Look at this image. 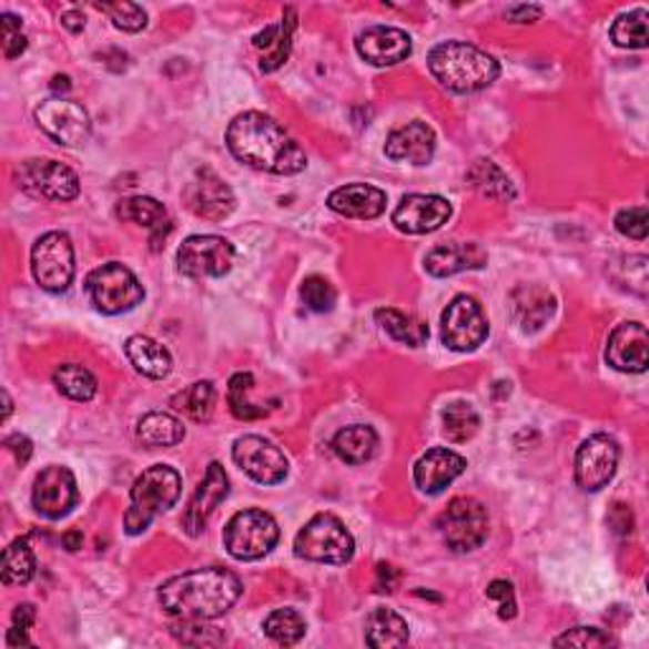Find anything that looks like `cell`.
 Returning a JSON list of instances; mask_svg holds the SVG:
<instances>
[{"instance_id":"cell-8","label":"cell","mask_w":649,"mask_h":649,"mask_svg":"<svg viewBox=\"0 0 649 649\" xmlns=\"http://www.w3.org/2000/svg\"><path fill=\"white\" fill-rule=\"evenodd\" d=\"M74 244L64 231H49L31 249V272L41 290L64 292L74 282Z\"/></svg>"},{"instance_id":"cell-27","label":"cell","mask_w":649,"mask_h":649,"mask_svg":"<svg viewBox=\"0 0 649 649\" xmlns=\"http://www.w3.org/2000/svg\"><path fill=\"white\" fill-rule=\"evenodd\" d=\"M513 317L523 331H540L556 313V297L540 284H520L510 297Z\"/></svg>"},{"instance_id":"cell-24","label":"cell","mask_w":649,"mask_h":649,"mask_svg":"<svg viewBox=\"0 0 649 649\" xmlns=\"http://www.w3.org/2000/svg\"><path fill=\"white\" fill-rule=\"evenodd\" d=\"M327 209L345 219L371 221L386 211V193L368 183H351L327 195Z\"/></svg>"},{"instance_id":"cell-52","label":"cell","mask_w":649,"mask_h":649,"mask_svg":"<svg viewBox=\"0 0 649 649\" xmlns=\"http://www.w3.org/2000/svg\"><path fill=\"white\" fill-rule=\"evenodd\" d=\"M36 621V607L33 604H18L16 611H13V627H21L29 632Z\"/></svg>"},{"instance_id":"cell-42","label":"cell","mask_w":649,"mask_h":649,"mask_svg":"<svg viewBox=\"0 0 649 649\" xmlns=\"http://www.w3.org/2000/svg\"><path fill=\"white\" fill-rule=\"evenodd\" d=\"M171 635L178 639V642L191 645V647H216L226 642V637L221 635L219 629L206 627V621H195V619H178L171 627Z\"/></svg>"},{"instance_id":"cell-39","label":"cell","mask_w":649,"mask_h":649,"mask_svg":"<svg viewBox=\"0 0 649 649\" xmlns=\"http://www.w3.org/2000/svg\"><path fill=\"white\" fill-rule=\"evenodd\" d=\"M649 16L645 8L621 13L611 26V41L621 49H647L649 47Z\"/></svg>"},{"instance_id":"cell-12","label":"cell","mask_w":649,"mask_h":649,"mask_svg":"<svg viewBox=\"0 0 649 649\" xmlns=\"http://www.w3.org/2000/svg\"><path fill=\"white\" fill-rule=\"evenodd\" d=\"M18 185L26 193L36 195V199H47V201H74L79 195V178L71 171L69 165L59 163V160H26L18 168Z\"/></svg>"},{"instance_id":"cell-31","label":"cell","mask_w":649,"mask_h":649,"mask_svg":"<svg viewBox=\"0 0 649 649\" xmlns=\"http://www.w3.org/2000/svg\"><path fill=\"white\" fill-rule=\"evenodd\" d=\"M366 642L373 649H394L408 642V625L394 609H373L366 619Z\"/></svg>"},{"instance_id":"cell-9","label":"cell","mask_w":649,"mask_h":649,"mask_svg":"<svg viewBox=\"0 0 649 649\" xmlns=\"http://www.w3.org/2000/svg\"><path fill=\"white\" fill-rule=\"evenodd\" d=\"M437 528L444 544L455 554H469L485 544L487 538V510L475 497H455L437 518Z\"/></svg>"},{"instance_id":"cell-51","label":"cell","mask_w":649,"mask_h":649,"mask_svg":"<svg viewBox=\"0 0 649 649\" xmlns=\"http://www.w3.org/2000/svg\"><path fill=\"white\" fill-rule=\"evenodd\" d=\"M544 16V8L540 6H513L505 11V18L513 23H533Z\"/></svg>"},{"instance_id":"cell-22","label":"cell","mask_w":649,"mask_h":649,"mask_svg":"<svg viewBox=\"0 0 649 649\" xmlns=\"http://www.w3.org/2000/svg\"><path fill=\"white\" fill-rule=\"evenodd\" d=\"M434 150H437V132L422 120L402 124L386 140V158L394 163L426 165L432 163Z\"/></svg>"},{"instance_id":"cell-35","label":"cell","mask_w":649,"mask_h":649,"mask_svg":"<svg viewBox=\"0 0 649 649\" xmlns=\"http://www.w3.org/2000/svg\"><path fill=\"white\" fill-rule=\"evenodd\" d=\"M171 406L193 422H209L213 408H216V388H213L211 381H195V384L173 396Z\"/></svg>"},{"instance_id":"cell-10","label":"cell","mask_w":649,"mask_h":649,"mask_svg":"<svg viewBox=\"0 0 649 649\" xmlns=\"http://www.w3.org/2000/svg\"><path fill=\"white\" fill-rule=\"evenodd\" d=\"M236 252L224 236H189L178 249V272L191 280H219L231 272Z\"/></svg>"},{"instance_id":"cell-2","label":"cell","mask_w":649,"mask_h":649,"mask_svg":"<svg viewBox=\"0 0 649 649\" xmlns=\"http://www.w3.org/2000/svg\"><path fill=\"white\" fill-rule=\"evenodd\" d=\"M242 591L244 586L236 574L209 566L168 579L158 589V601L173 619L211 621L224 617Z\"/></svg>"},{"instance_id":"cell-46","label":"cell","mask_w":649,"mask_h":649,"mask_svg":"<svg viewBox=\"0 0 649 649\" xmlns=\"http://www.w3.org/2000/svg\"><path fill=\"white\" fill-rule=\"evenodd\" d=\"M0 29H3V53L8 61H13L21 57L29 47V41H26L23 36V23L21 18L13 16V13H3L0 16Z\"/></svg>"},{"instance_id":"cell-4","label":"cell","mask_w":649,"mask_h":649,"mask_svg":"<svg viewBox=\"0 0 649 649\" xmlns=\"http://www.w3.org/2000/svg\"><path fill=\"white\" fill-rule=\"evenodd\" d=\"M183 490V479L171 465H153L142 473L130 490V508L124 513V530L130 536L145 533L160 513L171 510Z\"/></svg>"},{"instance_id":"cell-19","label":"cell","mask_w":649,"mask_h":649,"mask_svg":"<svg viewBox=\"0 0 649 649\" xmlns=\"http://www.w3.org/2000/svg\"><path fill=\"white\" fill-rule=\"evenodd\" d=\"M452 216V203L442 195L412 193L404 195L394 211V226L404 234H432L442 229Z\"/></svg>"},{"instance_id":"cell-33","label":"cell","mask_w":649,"mask_h":649,"mask_svg":"<svg viewBox=\"0 0 649 649\" xmlns=\"http://www.w3.org/2000/svg\"><path fill=\"white\" fill-rule=\"evenodd\" d=\"M138 439L150 449L175 447L185 439V426L181 419L165 412H150L138 422Z\"/></svg>"},{"instance_id":"cell-25","label":"cell","mask_w":649,"mask_h":649,"mask_svg":"<svg viewBox=\"0 0 649 649\" xmlns=\"http://www.w3.org/2000/svg\"><path fill=\"white\" fill-rule=\"evenodd\" d=\"M487 264V252L475 242L442 244L426 254L424 266L432 277H452V274L483 270Z\"/></svg>"},{"instance_id":"cell-3","label":"cell","mask_w":649,"mask_h":649,"mask_svg":"<svg viewBox=\"0 0 649 649\" xmlns=\"http://www.w3.org/2000/svg\"><path fill=\"white\" fill-rule=\"evenodd\" d=\"M434 79L455 94H473L500 77V64L490 53L467 41H444L429 53Z\"/></svg>"},{"instance_id":"cell-30","label":"cell","mask_w":649,"mask_h":649,"mask_svg":"<svg viewBox=\"0 0 649 649\" xmlns=\"http://www.w3.org/2000/svg\"><path fill=\"white\" fill-rule=\"evenodd\" d=\"M333 452L345 465H366L378 452V434L366 424L345 426L333 437Z\"/></svg>"},{"instance_id":"cell-47","label":"cell","mask_w":649,"mask_h":649,"mask_svg":"<svg viewBox=\"0 0 649 649\" xmlns=\"http://www.w3.org/2000/svg\"><path fill=\"white\" fill-rule=\"evenodd\" d=\"M615 224H617V231L621 236H629V239H637V242H642V239H647V231H649L647 209L635 206V209L619 211Z\"/></svg>"},{"instance_id":"cell-28","label":"cell","mask_w":649,"mask_h":649,"mask_svg":"<svg viewBox=\"0 0 649 649\" xmlns=\"http://www.w3.org/2000/svg\"><path fill=\"white\" fill-rule=\"evenodd\" d=\"M295 29H297L295 8H287L280 23L266 26L264 31L254 36V47H256V51H262L260 67H262V71H266V74L277 71L284 61L290 59L292 33H295Z\"/></svg>"},{"instance_id":"cell-11","label":"cell","mask_w":649,"mask_h":649,"mask_svg":"<svg viewBox=\"0 0 649 649\" xmlns=\"http://www.w3.org/2000/svg\"><path fill=\"white\" fill-rule=\"evenodd\" d=\"M487 333H490V325L475 297L457 295L442 313V343L449 351H477L487 341Z\"/></svg>"},{"instance_id":"cell-32","label":"cell","mask_w":649,"mask_h":649,"mask_svg":"<svg viewBox=\"0 0 649 649\" xmlns=\"http://www.w3.org/2000/svg\"><path fill=\"white\" fill-rule=\"evenodd\" d=\"M467 181L479 195H485V199L503 201V203L515 201L513 181L500 165L493 163V160H485V158L475 160L473 168L467 171Z\"/></svg>"},{"instance_id":"cell-54","label":"cell","mask_w":649,"mask_h":649,"mask_svg":"<svg viewBox=\"0 0 649 649\" xmlns=\"http://www.w3.org/2000/svg\"><path fill=\"white\" fill-rule=\"evenodd\" d=\"M61 23H64V29H69L71 33H79L84 29V16L79 11H67L61 16Z\"/></svg>"},{"instance_id":"cell-48","label":"cell","mask_w":649,"mask_h":649,"mask_svg":"<svg viewBox=\"0 0 649 649\" xmlns=\"http://www.w3.org/2000/svg\"><path fill=\"white\" fill-rule=\"evenodd\" d=\"M487 599L497 601V617L503 621H510L518 615V601H515V591L513 584L505 579H495L490 586H487Z\"/></svg>"},{"instance_id":"cell-56","label":"cell","mask_w":649,"mask_h":649,"mask_svg":"<svg viewBox=\"0 0 649 649\" xmlns=\"http://www.w3.org/2000/svg\"><path fill=\"white\" fill-rule=\"evenodd\" d=\"M51 89H53V92H69L71 79L67 74H57L51 79Z\"/></svg>"},{"instance_id":"cell-37","label":"cell","mask_w":649,"mask_h":649,"mask_svg":"<svg viewBox=\"0 0 649 649\" xmlns=\"http://www.w3.org/2000/svg\"><path fill=\"white\" fill-rule=\"evenodd\" d=\"M36 574L33 548L29 538H16L11 546L3 550V584L6 586H26Z\"/></svg>"},{"instance_id":"cell-1","label":"cell","mask_w":649,"mask_h":649,"mask_svg":"<svg viewBox=\"0 0 649 649\" xmlns=\"http://www.w3.org/2000/svg\"><path fill=\"white\" fill-rule=\"evenodd\" d=\"M231 155L256 171L297 175L307 168V155L282 124L264 112H242L226 130Z\"/></svg>"},{"instance_id":"cell-55","label":"cell","mask_w":649,"mask_h":649,"mask_svg":"<svg viewBox=\"0 0 649 649\" xmlns=\"http://www.w3.org/2000/svg\"><path fill=\"white\" fill-rule=\"evenodd\" d=\"M64 546H67V550H79L82 548V533H77V530H69V533H64Z\"/></svg>"},{"instance_id":"cell-45","label":"cell","mask_w":649,"mask_h":649,"mask_svg":"<svg viewBox=\"0 0 649 649\" xmlns=\"http://www.w3.org/2000/svg\"><path fill=\"white\" fill-rule=\"evenodd\" d=\"M556 647H581V649H599V647H611L615 639L604 635L597 627H574L568 629L566 635L554 639Z\"/></svg>"},{"instance_id":"cell-20","label":"cell","mask_w":649,"mask_h":649,"mask_svg":"<svg viewBox=\"0 0 649 649\" xmlns=\"http://www.w3.org/2000/svg\"><path fill=\"white\" fill-rule=\"evenodd\" d=\"M355 51L373 67H396L412 57V36L396 26H371L358 33Z\"/></svg>"},{"instance_id":"cell-23","label":"cell","mask_w":649,"mask_h":649,"mask_svg":"<svg viewBox=\"0 0 649 649\" xmlns=\"http://www.w3.org/2000/svg\"><path fill=\"white\" fill-rule=\"evenodd\" d=\"M467 469V459L447 447L429 449L414 465V483L426 495H439Z\"/></svg>"},{"instance_id":"cell-7","label":"cell","mask_w":649,"mask_h":649,"mask_svg":"<svg viewBox=\"0 0 649 649\" xmlns=\"http://www.w3.org/2000/svg\"><path fill=\"white\" fill-rule=\"evenodd\" d=\"M280 540V526L270 513L242 510L226 523L224 546L236 561H256L270 554Z\"/></svg>"},{"instance_id":"cell-44","label":"cell","mask_w":649,"mask_h":649,"mask_svg":"<svg viewBox=\"0 0 649 649\" xmlns=\"http://www.w3.org/2000/svg\"><path fill=\"white\" fill-rule=\"evenodd\" d=\"M100 8L112 18L114 29H120V31L138 33L148 26V16L138 3H128V0H122V3H104Z\"/></svg>"},{"instance_id":"cell-17","label":"cell","mask_w":649,"mask_h":649,"mask_svg":"<svg viewBox=\"0 0 649 649\" xmlns=\"http://www.w3.org/2000/svg\"><path fill=\"white\" fill-rule=\"evenodd\" d=\"M229 497V475L226 469L219 465V462H211L206 475H203L201 485L195 487L191 497L189 508L183 513V530L189 533L191 538H199L203 530H206L211 515Z\"/></svg>"},{"instance_id":"cell-53","label":"cell","mask_w":649,"mask_h":649,"mask_svg":"<svg viewBox=\"0 0 649 649\" xmlns=\"http://www.w3.org/2000/svg\"><path fill=\"white\" fill-rule=\"evenodd\" d=\"M6 642H8V647H31L33 642L29 639V632H26V629H21V627H11L8 629V637H6Z\"/></svg>"},{"instance_id":"cell-26","label":"cell","mask_w":649,"mask_h":649,"mask_svg":"<svg viewBox=\"0 0 649 649\" xmlns=\"http://www.w3.org/2000/svg\"><path fill=\"white\" fill-rule=\"evenodd\" d=\"M118 216L122 221H130V224L150 229V244H153V252H160V246H165V239L173 231L168 209L160 201L150 199V195H135V199L120 201Z\"/></svg>"},{"instance_id":"cell-40","label":"cell","mask_w":649,"mask_h":649,"mask_svg":"<svg viewBox=\"0 0 649 649\" xmlns=\"http://www.w3.org/2000/svg\"><path fill=\"white\" fill-rule=\"evenodd\" d=\"M307 632L305 619L295 609H277L264 619V635L282 647L297 645Z\"/></svg>"},{"instance_id":"cell-57","label":"cell","mask_w":649,"mask_h":649,"mask_svg":"<svg viewBox=\"0 0 649 649\" xmlns=\"http://www.w3.org/2000/svg\"><path fill=\"white\" fill-rule=\"evenodd\" d=\"M11 412H13V402H11V396H8V391H3V422L11 416Z\"/></svg>"},{"instance_id":"cell-34","label":"cell","mask_w":649,"mask_h":649,"mask_svg":"<svg viewBox=\"0 0 649 649\" xmlns=\"http://www.w3.org/2000/svg\"><path fill=\"white\" fill-rule=\"evenodd\" d=\"M376 320L396 343H404L408 348H422V345L429 341V327L414 315L398 313V310L391 307H381L376 310Z\"/></svg>"},{"instance_id":"cell-41","label":"cell","mask_w":649,"mask_h":649,"mask_svg":"<svg viewBox=\"0 0 649 649\" xmlns=\"http://www.w3.org/2000/svg\"><path fill=\"white\" fill-rule=\"evenodd\" d=\"M252 386H254L252 373H234L229 381V408L231 414L242 422H254L266 416L262 406L249 402V391H252Z\"/></svg>"},{"instance_id":"cell-43","label":"cell","mask_w":649,"mask_h":649,"mask_svg":"<svg viewBox=\"0 0 649 649\" xmlns=\"http://www.w3.org/2000/svg\"><path fill=\"white\" fill-rule=\"evenodd\" d=\"M300 297L302 302H305V307L313 310V313H331L337 302V292L325 277L313 274V277H307L305 282H302Z\"/></svg>"},{"instance_id":"cell-21","label":"cell","mask_w":649,"mask_h":649,"mask_svg":"<svg viewBox=\"0 0 649 649\" xmlns=\"http://www.w3.org/2000/svg\"><path fill=\"white\" fill-rule=\"evenodd\" d=\"M607 363L621 373H645L649 366V335L642 323H621L607 343Z\"/></svg>"},{"instance_id":"cell-15","label":"cell","mask_w":649,"mask_h":649,"mask_svg":"<svg viewBox=\"0 0 649 649\" xmlns=\"http://www.w3.org/2000/svg\"><path fill=\"white\" fill-rule=\"evenodd\" d=\"M619 444L609 434H594L576 452V485L586 493H599L611 483L619 465Z\"/></svg>"},{"instance_id":"cell-36","label":"cell","mask_w":649,"mask_h":649,"mask_svg":"<svg viewBox=\"0 0 649 649\" xmlns=\"http://www.w3.org/2000/svg\"><path fill=\"white\" fill-rule=\"evenodd\" d=\"M53 386L71 402H92L97 394L94 373L79 363H64L53 371Z\"/></svg>"},{"instance_id":"cell-5","label":"cell","mask_w":649,"mask_h":649,"mask_svg":"<svg viewBox=\"0 0 649 649\" xmlns=\"http://www.w3.org/2000/svg\"><path fill=\"white\" fill-rule=\"evenodd\" d=\"M295 554L305 561L343 566L355 554V540L343 520L331 513H320L297 533Z\"/></svg>"},{"instance_id":"cell-29","label":"cell","mask_w":649,"mask_h":649,"mask_svg":"<svg viewBox=\"0 0 649 649\" xmlns=\"http://www.w3.org/2000/svg\"><path fill=\"white\" fill-rule=\"evenodd\" d=\"M124 353H128V358L132 366H135L138 373L142 376L153 378V381H163L171 376L173 371V358L168 348H163L158 341L148 335H132L128 337V343H124Z\"/></svg>"},{"instance_id":"cell-18","label":"cell","mask_w":649,"mask_h":649,"mask_svg":"<svg viewBox=\"0 0 649 649\" xmlns=\"http://www.w3.org/2000/svg\"><path fill=\"white\" fill-rule=\"evenodd\" d=\"M183 199L185 206H189L195 216L206 221H224L236 206L234 193H231L229 185L221 181L216 173L209 171V168L195 171L191 183L185 185Z\"/></svg>"},{"instance_id":"cell-6","label":"cell","mask_w":649,"mask_h":649,"mask_svg":"<svg viewBox=\"0 0 649 649\" xmlns=\"http://www.w3.org/2000/svg\"><path fill=\"white\" fill-rule=\"evenodd\" d=\"M87 295L92 300L94 310H100L102 315H122L135 310L145 300V290L128 266L110 262L89 272Z\"/></svg>"},{"instance_id":"cell-14","label":"cell","mask_w":649,"mask_h":649,"mask_svg":"<svg viewBox=\"0 0 649 649\" xmlns=\"http://www.w3.org/2000/svg\"><path fill=\"white\" fill-rule=\"evenodd\" d=\"M231 455H234L236 467L260 485H280L290 473V462L284 457V452L260 434L239 437Z\"/></svg>"},{"instance_id":"cell-49","label":"cell","mask_w":649,"mask_h":649,"mask_svg":"<svg viewBox=\"0 0 649 649\" xmlns=\"http://www.w3.org/2000/svg\"><path fill=\"white\" fill-rule=\"evenodd\" d=\"M3 444H6V449L16 457L18 465L21 467L29 465V459L33 455V444L29 437H26V434H11V437H8Z\"/></svg>"},{"instance_id":"cell-50","label":"cell","mask_w":649,"mask_h":649,"mask_svg":"<svg viewBox=\"0 0 649 649\" xmlns=\"http://www.w3.org/2000/svg\"><path fill=\"white\" fill-rule=\"evenodd\" d=\"M398 581H402V574H398L396 566L391 564H378L376 566V591H396Z\"/></svg>"},{"instance_id":"cell-13","label":"cell","mask_w":649,"mask_h":649,"mask_svg":"<svg viewBox=\"0 0 649 649\" xmlns=\"http://www.w3.org/2000/svg\"><path fill=\"white\" fill-rule=\"evenodd\" d=\"M33 118L53 142L67 148L82 145V142H87L89 132H92L89 112L79 102L64 100V97H51V100L41 102L36 107Z\"/></svg>"},{"instance_id":"cell-38","label":"cell","mask_w":649,"mask_h":649,"mask_svg":"<svg viewBox=\"0 0 649 649\" xmlns=\"http://www.w3.org/2000/svg\"><path fill=\"white\" fill-rule=\"evenodd\" d=\"M444 422V437L452 444H465L479 432V414L473 404L455 402L442 412Z\"/></svg>"},{"instance_id":"cell-16","label":"cell","mask_w":649,"mask_h":649,"mask_svg":"<svg viewBox=\"0 0 649 649\" xmlns=\"http://www.w3.org/2000/svg\"><path fill=\"white\" fill-rule=\"evenodd\" d=\"M31 500L36 513L43 515V518L49 520L64 518L79 500L74 473L61 465L47 467L39 477H36Z\"/></svg>"}]
</instances>
